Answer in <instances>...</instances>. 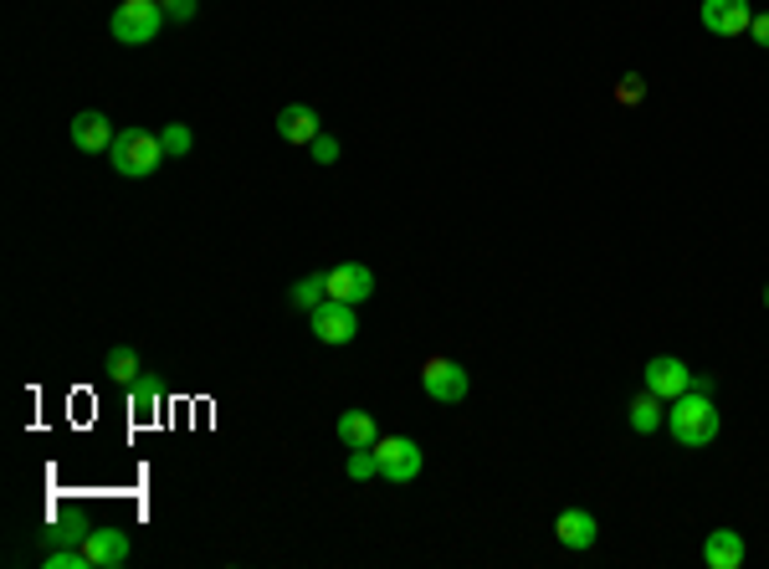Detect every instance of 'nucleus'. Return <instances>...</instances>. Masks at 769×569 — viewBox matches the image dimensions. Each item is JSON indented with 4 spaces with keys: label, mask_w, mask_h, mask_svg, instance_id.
<instances>
[{
    "label": "nucleus",
    "mask_w": 769,
    "mask_h": 569,
    "mask_svg": "<svg viewBox=\"0 0 769 569\" xmlns=\"http://www.w3.org/2000/svg\"><path fill=\"white\" fill-rule=\"evenodd\" d=\"M667 431L677 447H713L723 431L719 420V405H713V395H702V390H687V395H677V401H667Z\"/></svg>",
    "instance_id": "f257e3e1"
},
{
    "label": "nucleus",
    "mask_w": 769,
    "mask_h": 569,
    "mask_svg": "<svg viewBox=\"0 0 769 569\" xmlns=\"http://www.w3.org/2000/svg\"><path fill=\"white\" fill-rule=\"evenodd\" d=\"M108 159H114V169L123 180H144V175H154V169L165 165L169 154L159 144V134H150V129H118Z\"/></svg>",
    "instance_id": "f03ea898"
},
{
    "label": "nucleus",
    "mask_w": 769,
    "mask_h": 569,
    "mask_svg": "<svg viewBox=\"0 0 769 569\" xmlns=\"http://www.w3.org/2000/svg\"><path fill=\"white\" fill-rule=\"evenodd\" d=\"M165 26V5L159 0H123L114 11V42L123 47H150Z\"/></svg>",
    "instance_id": "7ed1b4c3"
},
{
    "label": "nucleus",
    "mask_w": 769,
    "mask_h": 569,
    "mask_svg": "<svg viewBox=\"0 0 769 569\" xmlns=\"http://www.w3.org/2000/svg\"><path fill=\"white\" fill-rule=\"evenodd\" d=\"M375 462H380L384 483H416L421 477V447L411 436H380L375 441Z\"/></svg>",
    "instance_id": "20e7f679"
},
{
    "label": "nucleus",
    "mask_w": 769,
    "mask_h": 569,
    "mask_svg": "<svg viewBox=\"0 0 769 569\" xmlns=\"http://www.w3.org/2000/svg\"><path fill=\"white\" fill-rule=\"evenodd\" d=\"M421 390L431 395V401H441V405H457V401H468V369L457 365V359H426L421 365Z\"/></svg>",
    "instance_id": "39448f33"
},
{
    "label": "nucleus",
    "mask_w": 769,
    "mask_h": 569,
    "mask_svg": "<svg viewBox=\"0 0 769 569\" xmlns=\"http://www.w3.org/2000/svg\"><path fill=\"white\" fill-rule=\"evenodd\" d=\"M354 334H359V313H354V303L323 298L313 308V339H318V344H350Z\"/></svg>",
    "instance_id": "423d86ee"
},
{
    "label": "nucleus",
    "mask_w": 769,
    "mask_h": 569,
    "mask_svg": "<svg viewBox=\"0 0 769 569\" xmlns=\"http://www.w3.org/2000/svg\"><path fill=\"white\" fill-rule=\"evenodd\" d=\"M647 390L662 395V401H677V395L693 390V369L683 359H672V354H656V359H647Z\"/></svg>",
    "instance_id": "0eeeda50"
},
{
    "label": "nucleus",
    "mask_w": 769,
    "mask_h": 569,
    "mask_svg": "<svg viewBox=\"0 0 769 569\" xmlns=\"http://www.w3.org/2000/svg\"><path fill=\"white\" fill-rule=\"evenodd\" d=\"M323 283H329V298L354 303V308H359V303L375 293V272L359 268V262H339V268L323 272Z\"/></svg>",
    "instance_id": "6e6552de"
},
{
    "label": "nucleus",
    "mask_w": 769,
    "mask_h": 569,
    "mask_svg": "<svg viewBox=\"0 0 769 569\" xmlns=\"http://www.w3.org/2000/svg\"><path fill=\"white\" fill-rule=\"evenodd\" d=\"M754 21V5L749 0H702V26L713 36H738L749 32Z\"/></svg>",
    "instance_id": "1a4fd4ad"
},
{
    "label": "nucleus",
    "mask_w": 769,
    "mask_h": 569,
    "mask_svg": "<svg viewBox=\"0 0 769 569\" xmlns=\"http://www.w3.org/2000/svg\"><path fill=\"white\" fill-rule=\"evenodd\" d=\"M554 534H559V544L575 554H585L595 538H601V519L590 513V508H565L559 519H554Z\"/></svg>",
    "instance_id": "9d476101"
},
{
    "label": "nucleus",
    "mask_w": 769,
    "mask_h": 569,
    "mask_svg": "<svg viewBox=\"0 0 769 569\" xmlns=\"http://www.w3.org/2000/svg\"><path fill=\"white\" fill-rule=\"evenodd\" d=\"M83 549H87V565L93 569L129 565V534H118V529H93V534H83Z\"/></svg>",
    "instance_id": "9b49d317"
},
{
    "label": "nucleus",
    "mask_w": 769,
    "mask_h": 569,
    "mask_svg": "<svg viewBox=\"0 0 769 569\" xmlns=\"http://www.w3.org/2000/svg\"><path fill=\"white\" fill-rule=\"evenodd\" d=\"M744 534H734V529H713V534L702 538V565L708 569H738L744 565Z\"/></svg>",
    "instance_id": "f8f14e48"
},
{
    "label": "nucleus",
    "mask_w": 769,
    "mask_h": 569,
    "mask_svg": "<svg viewBox=\"0 0 769 569\" xmlns=\"http://www.w3.org/2000/svg\"><path fill=\"white\" fill-rule=\"evenodd\" d=\"M114 123H108V118L103 114H93V108H87V114H78L72 118V144H78V150L83 154H103V150H114Z\"/></svg>",
    "instance_id": "ddd939ff"
},
{
    "label": "nucleus",
    "mask_w": 769,
    "mask_h": 569,
    "mask_svg": "<svg viewBox=\"0 0 769 569\" xmlns=\"http://www.w3.org/2000/svg\"><path fill=\"white\" fill-rule=\"evenodd\" d=\"M318 134H323V129H318V114L308 108V103H287V108H277V139H287V144H313Z\"/></svg>",
    "instance_id": "4468645a"
},
{
    "label": "nucleus",
    "mask_w": 769,
    "mask_h": 569,
    "mask_svg": "<svg viewBox=\"0 0 769 569\" xmlns=\"http://www.w3.org/2000/svg\"><path fill=\"white\" fill-rule=\"evenodd\" d=\"M334 431H339V441H344V452H365V447H375V441H380V431H375V416H369V411H344Z\"/></svg>",
    "instance_id": "2eb2a0df"
},
{
    "label": "nucleus",
    "mask_w": 769,
    "mask_h": 569,
    "mask_svg": "<svg viewBox=\"0 0 769 569\" xmlns=\"http://www.w3.org/2000/svg\"><path fill=\"white\" fill-rule=\"evenodd\" d=\"M667 420V411H662V395H652V390H641L631 401V431H641V436H652L656 426Z\"/></svg>",
    "instance_id": "dca6fc26"
},
{
    "label": "nucleus",
    "mask_w": 769,
    "mask_h": 569,
    "mask_svg": "<svg viewBox=\"0 0 769 569\" xmlns=\"http://www.w3.org/2000/svg\"><path fill=\"white\" fill-rule=\"evenodd\" d=\"M103 369H108V380H118V386H134L139 380V349L134 344H114L108 359H103Z\"/></svg>",
    "instance_id": "f3484780"
},
{
    "label": "nucleus",
    "mask_w": 769,
    "mask_h": 569,
    "mask_svg": "<svg viewBox=\"0 0 769 569\" xmlns=\"http://www.w3.org/2000/svg\"><path fill=\"white\" fill-rule=\"evenodd\" d=\"M323 298H329V283H323V272H313V277H298V283H293V303H298V308H308V313H313Z\"/></svg>",
    "instance_id": "a211bd4d"
},
{
    "label": "nucleus",
    "mask_w": 769,
    "mask_h": 569,
    "mask_svg": "<svg viewBox=\"0 0 769 569\" xmlns=\"http://www.w3.org/2000/svg\"><path fill=\"white\" fill-rule=\"evenodd\" d=\"M159 144H165L169 159H180V154H190V129H185V123H165V129H159Z\"/></svg>",
    "instance_id": "6ab92c4d"
},
{
    "label": "nucleus",
    "mask_w": 769,
    "mask_h": 569,
    "mask_svg": "<svg viewBox=\"0 0 769 569\" xmlns=\"http://www.w3.org/2000/svg\"><path fill=\"white\" fill-rule=\"evenodd\" d=\"M350 477L354 483H365V477H380V462H375V447H365V452H350Z\"/></svg>",
    "instance_id": "aec40b11"
},
{
    "label": "nucleus",
    "mask_w": 769,
    "mask_h": 569,
    "mask_svg": "<svg viewBox=\"0 0 769 569\" xmlns=\"http://www.w3.org/2000/svg\"><path fill=\"white\" fill-rule=\"evenodd\" d=\"M308 154H313V165H339V139L334 134H318L313 144H308Z\"/></svg>",
    "instance_id": "412c9836"
},
{
    "label": "nucleus",
    "mask_w": 769,
    "mask_h": 569,
    "mask_svg": "<svg viewBox=\"0 0 769 569\" xmlns=\"http://www.w3.org/2000/svg\"><path fill=\"white\" fill-rule=\"evenodd\" d=\"M134 405L144 411V416L159 405V390H154V380H134Z\"/></svg>",
    "instance_id": "4be33fe9"
},
{
    "label": "nucleus",
    "mask_w": 769,
    "mask_h": 569,
    "mask_svg": "<svg viewBox=\"0 0 769 569\" xmlns=\"http://www.w3.org/2000/svg\"><path fill=\"white\" fill-rule=\"evenodd\" d=\"M159 5H165V16H169V21H190L201 0H159Z\"/></svg>",
    "instance_id": "5701e85b"
},
{
    "label": "nucleus",
    "mask_w": 769,
    "mask_h": 569,
    "mask_svg": "<svg viewBox=\"0 0 769 569\" xmlns=\"http://www.w3.org/2000/svg\"><path fill=\"white\" fill-rule=\"evenodd\" d=\"M636 98H641V78L626 72V78H620V103H636Z\"/></svg>",
    "instance_id": "b1692460"
},
{
    "label": "nucleus",
    "mask_w": 769,
    "mask_h": 569,
    "mask_svg": "<svg viewBox=\"0 0 769 569\" xmlns=\"http://www.w3.org/2000/svg\"><path fill=\"white\" fill-rule=\"evenodd\" d=\"M749 36L759 42V47H769V11H765V16H754V21H749Z\"/></svg>",
    "instance_id": "393cba45"
},
{
    "label": "nucleus",
    "mask_w": 769,
    "mask_h": 569,
    "mask_svg": "<svg viewBox=\"0 0 769 569\" xmlns=\"http://www.w3.org/2000/svg\"><path fill=\"white\" fill-rule=\"evenodd\" d=\"M765 308H769V287H765Z\"/></svg>",
    "instance_id": "a878e982"
}]
</instances>
